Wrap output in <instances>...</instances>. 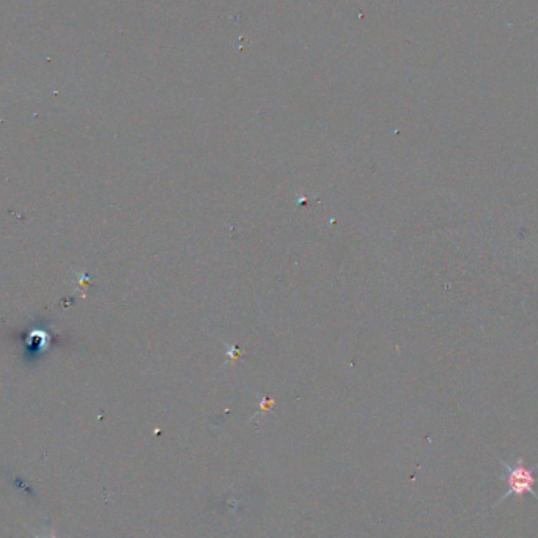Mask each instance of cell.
Here are the masks:
<instances>
[{
  "label": "cell",
  "instance_id": "obj_1",
  "mask_svg": "<svg viewBox=\"0 0 538 538\" xmlns=\"http://www.w3.org/2000/svg\"><path fill=\"white\" fill-rule=\"evenodd\" d=\"M499 461H501L502 467H504V469L507 471V488L508 490L499 499L498 504L507 501L510 496H515V498L522 499L526 494H532L534 498L538 501V494L534 491V486L537 485V481H538L534 475L537 466L529 467L526 463H524L522 458L516 461L515 466L507 464L504 460H499Z\"/></svg>",
  "mask_w": 538,
  "mask_h": 538
},
{
  "label": "cell",
  "instance_id": "obj_2",
  "mask_svg": "<svg viewBox=\"0 0 538 538\" xmlns=\"http://www.w3.org/2000/svg\"><path fill=\"white\" fill-rule=\"evenodd\" d=\"M33 537L35 538H59L57 534H55V530H51V532H49L46 537H41L40 534H33Z\"/></svg>",
  "mask_w": 538,
  "mask_h": 538
}]
</instances>
